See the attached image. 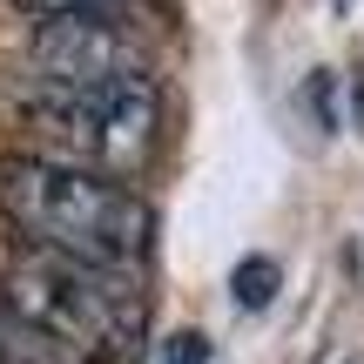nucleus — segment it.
I'll return each instance as SVG.
<instances>
[{
	"label": "nucleus",
	"instance_id": "obj_1",
	"mask_svg": "<svg viewBox=\"0 0 364 364\" xmlns=\"http://www.w3.org/2000/svg\"><path fill=\"white\" fill-rule=\"evenodd\" d=\"M0 216L34 250L102 263V270H135L156 236V209L122 176L81 169L54 156H0Z\"/></svg>",
	"mask_w": 364,
	"mask_h": 364
},
{
	"label": "nucleus",
	"instance_id": "obj_2",
	"mask_svg": "<svg viewBox=\"0 0 364 364\" xmlns=\"http://www.w3.org/2000/svg\"><path fill=\"white\" fill-rule=\"evenodd\" d=\"M0 304L75 364H122L149 331V304L129 270H102L34 243L0 270Z\"/></svg>",
	"mask_w": 364,
	"mask_h": 364
},
{
	"label": "nucleus",
	"instance_id": "obj_3",
	"mask_svg": "<svg viewBox=\"0 0 364 364\" xmlns=\"http://www.w3.org/2000/svg\"><path fill=\"white\" fill-rule=\"evenodd\" d=\"M21 115L34 156L81 162L102 176H135L162 135V88L156 75L95 81V88H34Z\"/></svg>",
	"mask_w": 364,
	"mask_h": 364
},
{
	"label": "nucleus",
	"instance_id": "obj_4",
	"mask_svg": "<svg viewBox=\"0 0 364 364\" xmlns=\"http://www.w3.org/2000/svg\"><path fill=\"white\" fill-rule=\"evenodd\" d=\"M27 68L41 88H95V81H129L149 75V34L135 27L129 7H81L34 21L27 34Z\"/></svg>",
	"mask_w": 364,
	"mask_h": 364
},
{
	"label": "nucleus",
	"instance_id": "obj_5",
	"mask_svg": "<svg viewBox=\"0 0 364 364\" xmlns=\"http://www.w3.org/2000/svg\"><path fill=\"white\" fill-rule=\"evenodd\" d=\"M0 364H75V358H61L41 331H27L21 317L0 304Z\"/></svg>",
	"mask_w": 364,
	"mask_h": 364
},
{
	"label": "nucleus",
	"instance_id": "obj_6",
	"mask_svg": "<svg viewBox=\"0 0 364 364\" xmlns=\"http://www.w3.org/2000/svg\"><path fill=\"white\" fill-rule=\"evenodd\" d=\"M277 284H284L277 257H243V263H236V277H230V290H236V304H243V311H263V304L277 297Z\"/></svg>",
	"mask_w": 364,
	"mask_h": 364
},
{
	"label": "nucleus",
	"instance_id": "obj_7",
	"mask_svg": "<svg viewBox=\"0 0 364 364\" xmlns=\"http://www.w3.org/2000/svg\"><path fill=\"white\" fill-rule=\"evenodd\" d=\"M14 14H34V21H54V14H81V7H129V0H7Z\"/></svg>",
	"mask_w": 364,
	"mask_h": 364
},
{
	"label": "nucleus",
	"instance_id": "obj_8",
	"mask_svg": "<svg viewBox=\"0 0 364 364\" xmlns=\"http://www.w3.org/2000/svg\"><path fill=\"white\" fill-rule=\"evenodd\" d=\"M162 364H209V338H196V331L169 338V358H162Z\"/></svg>",
	"mask_w": 364,
	"mask_h": 364
}]
</instances>
